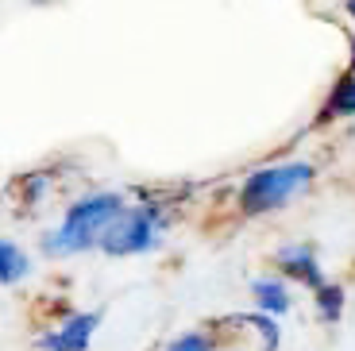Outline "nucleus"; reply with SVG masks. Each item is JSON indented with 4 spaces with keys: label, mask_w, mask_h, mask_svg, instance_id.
Segmentation results:
<instances>
[{
    "label": "nucleus",
    "mask_w": 355,
    "mask_h": 351,
    "mask_svg": "<svg viewBox=\"0 0 355 351\" xmlns=\"http://www.w3.org/2000/svg\"><path fill=\"white\" fill-rule=\"evenodd\" d=\"M120 216H124V201L116 194H93L70 205L62 224L46 236V255H78L89 251L93 243H105V236Z\"/></svg>",
    "instance_id": "obj_1"
},
{
    "label": "nucleus",
    "mask_w": 355,
    "mask_h": 351,
    "mask_svg": "<svg viewBox=\"0 0 355 351\" xmlns=\"http://www.w3.org/2000/svg\"><path fill=\"white\" fill-rule=\"evenodd\" d=\"M347 12H352V19H355V0H347Z\"/></svg>",
    "instance_id": "obj_11"
},
{
    "label": "nucleus",
    "mask_w": 355,
    "mask_h": 351,
    "mask_svg": "<svg viewBox=\"0 0 355 351\" xmlns=\"http://www.w3.org/2000/svg\"><path fill=\"white\" fill-rule=\"evenodd\" d=\"M313 182V166L309 162H286V166H266L243 182L240 189V209L259 216V212L282 209L290 197H297L305 185Z\"/></svg>",
    "instance_id": "obj_2"
},
{
    "label": "nucleus",
    "mask_w": 355,
    "mask_h": 351,
    "mask_svg": "<svg viewBox=\"0 0 355 351\" xmlns=\"http://www.w3.org/2000/svg\"><path fill=\"white\" fill-rule=\"evenodd\" d=\"M329 116H355V78H344L329 101Z\"/></svg>",
    "instance_id": "obj_9"
},
{
    "label": "nucleus",
    "mask_w": 355,
    "mask_h": 351,
    "mask_svg": "<svg viewBox=\"0 0 355 351\" xmlns=\"http://www.w3.org/2000/svg\"><path fill=\"white\" fill-rule=\"evenodd\" d=\"M159 243V220L151 209H124V216L112 224V232L105 236L108 255H143Z\"/></svg>",
    "instance_id": "obj_3"
},
{
    "label": "nucleus",
    "mask_w": 355,
    "mask_h": 351,
    "mask_svg": "<svg viewBox=\"0 0 355 351\" xmlns=\"http://www.w3.org/2000/svg\"><path fill=\"white\" fill-rule=\"evenodd\" d=\"M278 266H282L290 278L313 286V290H320V286H324V278H320V266H317V255H313L309 247H286V251L278 255Z\"/></svg>",
    "instance_id": "obj_5"
},
{
    "label": "nucleus",
    "mask_w": 355,
    "mask_h": 351,
    "mask_svg": "<svg viewBox=\"0 0 355 351\" xmlns=\"http://www.w3.org/2000/svg\"><path fill=\"white\" fill-rule=\"evenodd\" d=\"M27 255L19 251L16 243H12V239H4V243H0V282H4V286H12V282H19L27 274Z\"/></svg>",
    "instance_id": "obj_7"
},
{
    "label": "nucleus",
    "mask_w": 355,
    "mask_h": 351,
    "mask_svg": "<svg viewBox=\"0 0 355 351\" xmlns=\"http://www.w3.org/2000/svg\"><path fill=\"white\" fill-rule=\"evenodd\" d=\"M251 293H255V301H259L263 313H270V316L290 313V293H286V286L278 278H259L255 286H251Z\"/></svg>",
    "instance_id": "obj_6"
},
{
    "label": "nucleus",
    "mask_w": 355,
    "mask_h": 351,
    "mask_svg": "<svg viewBox=\"0 0 355 351\" xmlns=\"http://www.w3.org/2000/svg\"><path fill=\"white\" fill-rule=\"evenodd\" d=\"M166 351H213V343H209V336H201V332H186V336H178Z\"/></svg>",
    "instance_id": "obj_10"
},
{
    "label": "nucleus",
    "mask_w": 355,
    "mask_h": 351,
    "mask_svg": "<svg viewBox=\"0 0 355 351\" xmlns=\"http://www.w3.org/2000/svg\"><path fill=\"white\" fill-rule=\"evenodd\" d=\"M317 309H320V316L324 320H340V313H344V290L340 286H320L317 290Z\"/></svg>",
    "instance_id": "obj_8"
},
{
    "label": "nucleus",
    "mask_w": 355,
    "mask_h": 351,
    "mask_svg": "<svg viewBox=\"0 0 355 351\" xmlns=\"http://www.w3.org/2000/svg\"><path fill=\"white\" fill-rule=\"evenodd\" d=\"M97 325H101V313H78L66 325H58L54 332H46L39 340V348L43 351H89V343L97 336Z\"/></svg>",
    "instance_id": "obj_4"
}]
</instances>
